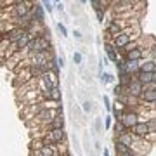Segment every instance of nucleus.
Returning <instances> with one entry per match:
<instances>
[{
  "mask_svg": "<svg viewBox=\"0 0 156 156\" xmlns=\"http://www.w3.org/2000/svg\"><path fill=\"white\" fill-rule=\"evenodd\" d=\"M66 156H71V154H66Z\"/></svg>",
  "mask_w": 156,
  "mask_h": 156,
  "instance_id": "nucleus-25",
  "label": "nucleus"
},
{
  "mask_svg": "<svg viewBox=\"0 0 156 156\" xmlns=\"http://www.w3.org/2000/svg\"><path fill=\"white\" fill-rule=\"evenodd\" d=\"M90 109H92V102H90V101H85V102H83V111L85 113H90Z\"/></svg>",
  "mask_w": 156,
  "mask_h": 156,
  "instance_id": "nucleus-17",
  "label": "nucleus"
},
{
  "mask_svg": "<svg viewBox=\"0 0 156 156\" xmlns=\"http://www.w3.org/2000/svg\"><path fill=\"white\" fill-rule=\"evenodd\" d=\"M120 122L123 123V127H125V128L132 130V128L140 122V120H139V113L135 111V109H125V113H123V116H122Z\"/></svg>",
  "mask_w": 156,
  "mask_h": 156,
  "instance_id": "nucleus-2",
  "label": "nucleus"
},
{
  "mask_svg": "<svg viewBox=\"0 0 156 156\" xmlns=\"http://www.w3.org/2000/svg\"><path fill=\"white\" fill-rule=\"evenodd\" d=\"M49 49H50V38L47 37V35H40V37H37V38L31 40V44L28 45L26 52H28L30 57H33V56H37V54L47 52Z\"/></svg>",
  "mask_w": 156,
  "mask_h": 156,
  "instance_id": "nucleus-1",
  "label": "nucleus"
},
{
  "mask_svg": "<svg viewBox=\"0 0 156 156\" xmlns=\"http://www.w3.org/2000/svg\"><path fill=\"white\" fill-rule=\"evenodd\" d=\"M56 9H57V11H62L64 7H62V4H61V2H56Z\"/></svg>",
  "mask_w": 156,
  "mask_h": 156,
  "instance_id": "nucleus-24",
  "label": "nucleus"
},
{
  "mask_svg": "<svg viewBox=\"0 0 156 156\" xmlns=\"http://www.w3.org/2000/svg\"><path fill=\"white\" fill-rule=\"evenodd\" d=\"M62 127H64V120H62V115H61V111H59V115L54 118V122L50 123L49 130H62Z\"/></svg>",
  "mask_w": 156,
  "mask_h": 156,
  "instance_id": "nucleus-10",
  "label": "nucleus"
},
{
  "mask_svg": "<svg viewBox=\"0 0 156 156\" xmlns=\"http://www.w3.org/2000/svg\"><path fill=\"white\" fill-rule=\"evenodd\" d=\"M42 5H44V9L47 12H52L54 11V7H52V2H49V0H44V2H42Z\"/></svg>",
  "mask_w": 156,
  "mask_h": 156,
  "instance_id": "nucleus-15",
  "label": "nucleus"
},
{
  "mask_svg": "<svg viewBox=\"0 0 156 156\" xmlns=\"http://www.w3.org/2000/svg\"><path fill=\"white\" fill-rule=\"evenodd\" d=\"M144 57V47H132V49H125V56L123 59L127 62L132 61H142Z\"/></svg>",
  "mask_w": 156,
  "mask_h": 156,
  "instance_id": "nucleus-5",
  "label": "nucleus"
},
{
  "mask_svg": "<svg viewBox=\"0 0 156 156\" xmlns=\"http://www.w3.org/2000/svg\"><path fill=\"white\" fill-rule=\"evenodd\" d=\"M95 16H97V21H104V11H97Z\"/></svg>",
  "mask_w": 156,
  "mask_h": 156,
  "instance_id": "nucleus-20",
  "label": "nucleus"
},
{
  "mask_svg": "<svg viewBox=\"0 0 156 156\" xmlns=\"http://www.w3.org/2000/svg\"><path fill=\"white\" fill-rule=\"evenodd\" d=\"M57 30H59V33H61L62 37H68V30H66V26H64L62 23H57Z\"/></svg>",
  "mask_w": 156,
  "mask_h": 156,
  "instance_id": "nucleus-16",
  "label": "nucleus"
},
{
  "mask_svg": "<svg viewBox=\"0 0 156 156\" xmlns=\"http://www.w3.org/2000/svg\"><path fill=\"white\" fill-rule=\"evenodd\" d=\"M104 125H106V128L111 127V116H106V120H104Z\"/></svg>",
  "mask_w": 156,
  "mask_h": 156,
  "instance_id": "nucleus-23",
  "label": "nucleus"
},
{
  "mask_svg": "<svg viewBox=\"0 0 156 156\" xmlns=\"http://www.w3.org/2000/svg\"><path fill=\"white\" fill-rule=\"evenodd\" d=\"M130 132H132L137 139H149V135H151V130H149L147 122H139Z\"/></svg>",
  "mask_w": 156,
  "mask_h": 156,
  "instance_id": "nucleus-6",
  "label": "nucleus"
},
{
  "mask_svg": "<svg viewBox=\"0 0 156 156\" xmlns=\"http://www.w3.org/2000/svg\"><path fill=\"white\" fill-rule=\"evenodd\" d=\"M125 94H128L130 97H134V99H140V95L144 94V85L140 83L137 78H134L132 83L125 89Z\"/></svg>",
  "mask_w": 156,
  "mask_h": 156,
  "instance_id": "nucleus-4",
  "label": "nucleus"
},
{
  "mask_svg": "<svg viewBox=\"0 0 156 156\" xmlns=\"http://www.w3.org/2000/svg\"><path fill=\"white\" fill-rule=\"evenodd\" d=\"M57 62H59V66H61V68H64V64H66V61H64V56L57 57Z\"/></svg>",
  "mask_w": 156,
  "mask_h": 156,
  "instance_id": "nucleus-22",
  "label": "nucleus"
},
{
  "mask_svg": "<svg viewBox=\"0 0 156 156\" xmlns=\"http://www.w3.org/2000/svg\"><path fill=\"white\" fill-rule=\"evenodd\" d=\"M113 9L116 11V14H122V11H134V5H137V2L134 0H118V2H111Z\"/></svg>",
  "mask_w": 156,
  "mask_h": 156,
  "instance_id": "nucleus-7",
  "label": "nucleus"
},
{
  "mask_svg": "<svg viewBox=\"0 0 156 156\" xmlns=\"http://www.w3.org/2000/svg\"><path fill=\"white\" fill-rule=\"evenodd\" d=\"M66 139V134L64 130H49L47 134L44 135V144H49V146H56L57 142H62Z\"/></svg>",
  "mask_w": 156,
  "mask_h": 156,
  "instance_id": "nucleus-3",
  "label": "nucleus"
},
{
  "mask_svg": "<svg viewBox=\"0 0 156 156\" xmlns=\"http://www.w3.org/2000/svg\"><path fill=\"white\" fill-rule=\"evenodd\" d=\"M73 61L76 62V64H80V62H82V54H80V52H75V54H73Z\"/></svg>",
  "mask_w": 156,
  "mask_h": 156,
  "instance_id": "nucleus-18",
  "label": "nucleus"
},
{
  "mask_svg": "<svg viewBox=\"0 0 156 156\" xmlns=\"http://www.w3.org/2000/svg\"><path fill=\"white\" fill-rule=\"evenodd\" d=\"M128 132H130V130L123 127L122 122H116V123H115V134H116V137H120V135H125V134H128Z\"/></svg>",
  "mask_w": 156,
  "mask_h": 156,
  "instance_id": "nucleus-12",
  "label": "nucleus"
},
{
  "mask_svg": "<svg viewBox=\"0 0 156 156\" xmlns=\"http://www.w3.org/2000/svg\"><path fill=\"white\" fill-rule=\"evenodd\" d=\"M31 16H33L35 24H42V23H44V19H45V9H44V5H42V4H35Z\"/></svg>",
  "mask_w": 156,
  "mask_h": 156,
  "instance_id": "nucleus-8",
  "label": "nucleus"
},
{
  "mask_svg": "<svg viewBox=\"0 0 156 156\" xmlns=\"http://www.w3.org/2000/svg\"><path fill=\"white\" fill-rule=\"evenodd\" d=\"M102 99H104V106H106V109H113V108H111V102H109V97H108V95H104Z\"/></svg>",
  "mask_w": 156,
  "mask_h": 156,
  "instance_id": "nucleus-19",
  "label": "nucleus"
},
{
  "mask_svg": "<svg viewBox=\"0 0 156 156\" xmlns=\"http://www.w3.org/2000/svg\"><path fill=\"white\" fill-rule=\"evenodd\" d=\"M115 82V76L111 73H101V83H113Z\"/></svg>",
  "mask_w": 156,
  "mask_h": 156,
  "instance_id": "nucleus-14",
  "label": "nucleus"
},
{
  "mask_svg": "<svg viewBox=\"0 0 156 156\" xmlns=\"http://www.w3.org/2000/svg\"><path fill=\"white\" fill-rule=\"evenodd\" d=\"M115 149H116V154L118 156H123V154H130V153H134L132 147H128V146L122 144V142H115Z\"/></svg>",
  "mask_w": 156,
  "mask_h": 156,
  "instance_id": "nucleus-11",
  "label": "nucleus"
},
{
  "mask_svg": "<svg viewBox=\"0 0 156 156\" xmlns=\"http://www.w3.org/2000/svg\"><path fill=\"white\" fill-rule=\"evenodd\" d=\"M59 99H61V92H59V89H52L49 94V101H52V102H59Z\"/></svg>",
  "mask_w": 156,
  "mask_h": 156,
  "instance_id": "nucleus-13",
  "label": "nucleus"
},
{
  "mask_svg": "<svg viewBox=\"0 0 156 156\" xmlns=\"http://www.w3.org/2000/svg\"><path fill=\"white\" fill-rule=\"evenodd\" d=\"M73 35H75V38H76V40L83 38V35H82V31H80V30H75V31H73Z\"/></svg>",
  "mask_w": 156,
  "mask_h": 156,
  "instance_id": "nucleus-21",
  "label": "nucleus"
},
{
  "mask_svg": "<svg viewBox=\"0 0 156 156\" xmlns=\"http://www.w3.org/2000/svg\"><path fill=\"white\" fill-rule=\"evenodd\" d=\"M104 50H106L108 57H109L111 61H115V62H118V61H120V59H118V52H116V49H115V45H113V42L106 40V42H104Z\"/></svg>",
  "mask_w": 156,
  "mask_h": 156,
  "instance_id": "nucleus-9",
  "label": "nucleus"
}]
</instances>
